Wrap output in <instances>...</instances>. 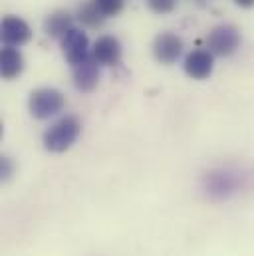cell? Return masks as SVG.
Returning <instances> with one entry per match:
<instances>
[{"instance_id":"1","label":"cell","mask_w":254,"mask_h":256,"mask_svg":"<svg viewBox=\"0 0 254 256\" xmlns=\"http://www.w3.org/2000/svg\"><path fill=\"white\" fill-rule=\"evenodd\" d=\"M80 131H82V124L78 122V118L66 116L44 133V147L52 153H64L76 143V139L80 137Z\"/></svg>"},{"instance_id":"2","label":"cell","mask_w":254,"mask_h":256,"mask_svg":"<svg viewBox=\"0 0 254 256\" xmlns=\"http://www.w3.org/2000/svg\"><path fill=\"white\" fill-rule=\"evenodd\" d=\"M62 92L54 90V88H40L36 92H32L30 100H28V110L32 114V118L36 120H48L56 114H60L64 110Z\"/></svg>"},{"instance_id":"3","label":"cell","mask_w":254,"mask_h":256,"mask_svg":"<svg viewBox=\"0 0 254 256\" xmlns=\"http://www.w3.org/2000/svg\"><path fill=\"white\" fill-rule=\"evenodd\" d=\"M206 48L214 56H232L240 48V32L232 24H218L206 36Z\"/></svg>"},{"instance_id":"4","label":"cell","mask_w":254,"mask_h":256,"mask_svg":"<svg viewBox=\"0 0 254 256\" xmlns=\"http://www.w3.org/2000/svg\"><path fill=\"white\" fill-rule=\"evenodd\" d=\"M183 54V40L173 32H161L153 40V56L165 66L175 64Z\"/></svg>"},{"instance_id":"5","label":"cell","mask_w":254,"mask_h":256,"mask_svg":"<svg viewBox=\"0 0 254 256\" xmlns=\"http://www.w3.org/2000/svg\"><path fill=\"white\" fill-rule=\"evenodd\" d=\"M62 50L66 60L72 66L82 64L84 60L90 58V40L88 34L80 28H72L62 38Z\"/></svg>"},{"instance_id":"6","label":"cell","mask_w":254,"mask_h":256,"mask_svg":"<svg viewBox=\"0 0 254 256\" xmlns=\"http://www.w3.org/2000/svg\"><path fill=\"white\" fill-rule=\"evenodd\" d=\"M0 34H2V40H4L6 46L18 48V46H24L32 38V28L24 18L8 14V16L2 18Z\"/></svg>"},{"instance_id":"7","label":"cell","mask_w":254,"mask_h":256,"mask_svg":"<svg viewBox=\"0 0 254 256\" xmlns=\"http://www.w3.org/2000/svg\"><path fill=\"white\" fill-rule=\"evenodd\" d=\"M236 189H238V177L230 171L218 169V171L206 173V177H204V191L212 198H224V196L232 194Z\"/></svg>"},{"instance_id":"8","label":"cell","mask_w":254,"mask_h":256,"mask_svg":"<svg viewBox=\"0 0 254 256\" xmlns=\"http://www.w3.org/2000/svg\"><path fill=\"white\" fill-rule=\"evenodd\" d=\"M92 58L100 66H118L122 62V44L116 36H100L92 48Z\"/></svg>"},{"instance_id":"9","label":"cell","mask_w":254,"mask_h":256,"mask_svg":"<svg viewBox=\"0 0 254 256\" xmlns=\"http://www.w3.org/2000/svg\"><path fill=\"white\" fill-rule=\"evenodd\" d=\"M214 54L208 50H192L185 58V74L192 80H206L214 68Z\"/></svg>"},{"instance_id":"10","label":"cell","mask_w":254,"mask_h":256,"mask_svg":"<svg viewBox=\"0 0 254 256\" xmlns=\"http://www.w3.org/2000/svg\"><path fill=\"white\" fill-rule=\"evenodd\" d=\"M100 82V64L94 58L74 66V86L80 92H92Z\"/></svg>"},{"instance_id":"11","label":"cell","mask_w":254,"mask_h":256,"mask_svg":"<svg viewBox=\"0 0 254 256\" xmlns=\"http://www.w3.org/2000/svg\"><path fill=\"white\" fill-rule=\"evenodd\" d=\"M72 28H74V18L66 10L52 12L44 20V32L48 36H52V38H64Z\"/></svg>"},{"instance_id":"12","label":"cell","mask_w":254,"mask_h":256,"mask_svg":"<svg viewBox=\"0 0 254 256\" xmlns=\"http://www.w3.org/2000/svg\"><path fill=\"white\" fill-rule=\"evenodd\" d=\"M24 70V56L20 54L18 48L14 46H6L2 50V56H0V72L6 80H12L16 76H20Z\"/></svg>"},{"instance_id":"13","label":"cell","mask_w":254,"mask_h":256,"mask_svg":"<svg viewBox=\"0 0 254 256\" xmlns=\"http://www.w3.org/2000/svg\"><path fill=\"white\" fill-rule=\"evenodd\" d=\"M78 20L88 26V28H100L106 20V16L102 14V10L96 6V2H84L80 8H78Z\"/></svg>"},{"instance_id":"14","label":"cell","mask_w":254,"mask_h":256,"mask_svg":"<svg viewBox=\"0 0 254 256\" xmlns=\"http://www.w3.org/2000/svg\"><path fill=\"white\" fill-rule=\"evenodd\" d=\"M145 4H147V8H149L151 12L163 16V14H171V12L177 8L179 0H145Z\"/></svg>"},{"instance_id":"15","label":"cell","mask_w":254,"mask_h":256,"mask_svg":"<svg viewBox=\"0 0 254 256\" xmlns=\"http://www.w3.org/2000/svg\"><path fill=\"white\" fill-rule=\"evenodd\" d=\"M96 6L102 10V14L108 18V16H116L122 12L124 8V0H94Z\"/></svg>"},{"instance_id":"16","label":"cell","mask_w":254,"mask_h":256,"mask_svg":"<svg viewBox=\"0 0 254 256\" xmlns=\"http://www.w3.org/2000/svg\"><path fill=\"white\" fill-rule=\"evenodd\" d=\"M12 167H10V159L8 157H2V163H0V173H2V179H6L10 175Z\"/></svg>"},{"instance_id":"17","label":"cell","mask_w":254,"mask_h":256,"mask_svg":"<svg viewBox=\"0 0 254 256\" xmlns=\"http://www.w3.org/2000/svg\"><path fill=\"white\" fill-rule=\"evenodd\" d=\"M240 8H252L254 6V0H234Z\"/></svg>"},{"instance_id":"18","label":"cell","mask_w":254,"mask_h":256,"mask_svg":"<svg viewBox=\"0 0 254 256\" xmlns=\"http://www.w3.org/2000/svg\"><path fill=\"white\" fill-rule=\"evenodd\" d=\"M190 2H194L196 6H206V4L210 2V0H190Z\"/></svg>"}]
</instances>
